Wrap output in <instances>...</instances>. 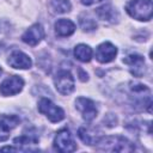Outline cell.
<instances>
[{
	"label": "cell",
	"mask_w": 153,
	"mask_h": 153,
	"mask_svg": "<svg viewBox=\"0 0 153 153\" xmlns=\"http://www.w3.org/2000/svg\"><path fill=\"white\" fill-rule=\"evenodd\" d=\"M38 111L43 114L50 122H60L65 118V111L54 104L50 99L48 98H41L38 102Z\"/></svg>",
	"instance_id": "3957f363"
},
{
	"label": "cell",
	"mask_w": 153,
	"mask_h": 153,
	"mask_svg": "<svg viewBox=\"0 0 153 153\" xmlns=\"http://www.w3.org/2000/svg\"><path fill=\"white\" fill-rule=\"evenodd\" d=\"M13 143L16 146H22V147L26 146V147H29L31 145L38 143V137L35 134H23V135L16 137L13 140Z\"/></svg>",
	"instance_id": "2e32d148"
},
{
	"label": "cell",
	"mask_w": 153,
	"mask_h": 153,
	"mask_svg": "<svg viewBox=\"0 0 153 153\" xmlns=\"http://www.w3.org/2000/svg\"><path fill=\"white\" fill-rule=\"evenodd\" d=\"M24 80L18 75H12L0 84V93L2 96H14L23 90Z\"/></svg>",
	"instance_id": "52a82bcc"
},
{
	"label": "cell",
	"mask_w": 153,
	"mask_h": 153,
	"mask_svg": "<svg viewBox=\"0 0 153 153\" xmlns=\"http://www.w3.org/2000/svg\"><path fill=\"white\" fill-rule=\"evenodd\" d=\"M74 56L81 62H90L92 59V49L86 44H78L74 48Z\"/></svg>",
	"instance_id": "9a60e30c"
},
{
	"label": "cell",
	"mask_w": 153,
	"mask_h": 153,
	"mask_svg": "<svg viewBox=\"0 0 153 153\" xmlns=\"http://www.w3.org/2000/svg\"><path fill=\"white\" fill-rule=\"evenodd\" d=\"M96 14L97 17L103 20V22H109V23H115L118 19V13L117 11L109 4L103 5L100 7H98L96 10Z\"/></svg>",
	"instance_id": "5bb4252c"
},
{
	"label": "cell",
	"mask_w": 153,
	"mask_h": 153,
	"mask_svg": "<svg viewBox=\"0 0 153 153\" xmlns=\"http://www.w3.org/2000/svg\"><path fill=\"white\" fill-rule=\"evenodd\" d=\"M54 27H55V33L59 37H68V36L73 35L75 31V24L72 20L65 19V18L59 19L55 23Z\"/></svg>",
	"instance_id": "4fadbf2b"
},
{
	"label": "cell",
	"mask_w": 153,
	"mask_h": 153,
	"mask_svg": "<svg viewBox=\"0 0 153 153\" xmlns=\"http://www.w3.org/2000/svg\"><path fill=\"white\" fill-rule=\"evenodd\" d=\"M78 135H79V137L86 143V145H96L97 142H98V140H99V136H97V135H94L92 131H90L87 128H79V130H78Z\"/></svg>",
	"instance_id": "e0dca14e"
},
{
	"label": "cell",
	"mask_w": 153,
	"mask_h": 153,
	"mask_svg": "<svg viewBox=\"0 0 153 153\" xmlns=\"http://www.w3.org/2000/svg\"><path fill=\"white\" fill-rule=\"evenodd\" d=\"M54 148L62 153H69L76 149V143L74 142L68 129H61L57 131L54 139Z\"/></svg>",
	"instance_id": "5b68a950"
},
{
	"label": "cell",
	"mask_w": 153,
	"mask_h": 153,
	"mask_svg": "<svg viewBox=\"0 0 153 153\" xmlns=\"http://www.w3.org/2000/svg\"><path fill=\"white\" fill-rule=\"evenodd\" d=\"M7 62L11 67H13L16 69H27L32 65V61L29 57V55H26L25 53L19 51V50H14L10 55Z\"/></svg>",
	"instance_id": "7c38bea8"
},
{
	"label": "cell",
	"mask_w": 153,
	"mask_h": 153,
	"mask_svg": "<svg viewBox=\"0 0 153 153\" xmlns=\"http://www.w3.org/2000/svg\"><path fill=\"white\" fill-rule=\"evenodd\" d=\"M99 151H109V152H131L135 149L134 145L126 137L115 135V136H104L98 140Z\"/></svg>",
	"instance_id": "6da1fadb"
},
{
	"label": "cell",
	"mask_w": 153,
	"mask_h": 153,
	"mask_svg": "<svg viewBox=\"0 0 153 153\" xmlns=\"http://www.w3.org/2000/svg\"><path fill=\"white\" fill-rule=\"evenodd\" d=\"M20 120L16 115H1L0 116V142L6 141L10 137V131L19 124Z\"/></svg>",
	"instance_id": "9c48e42d"
},
{
	"label": "cell",
	"mask_w": 153,
	"mask_h": 153,
	"mask_svg": "<svg viewBox=\"0 0 153 153\" xmlns=\"http://www.w3.org/2000/svg\"><path fill=\"white\" fill-rule=\"evenodd\" d=\"M126 10L131 18L148 22L153 14V4L152 0H130L127 4Z\"/></svg>",
	"instance_id": "7a4b0ae2"
},
{
	"label": "cell",
	"mask_w": 153,
	"mask_h": 153,
	"mask_svg": "<svg viewBox=\"0 0 153 153\" xmlns=\"http://www.w3.org/2000/svg\"><path fill=\"white\" fill-rule=\"evenodd\" d=\"M75 108L78 109V111L81 114L82 118L86 122H91L96 118L97 116V108L93 100L85 98V97H79L75 100Z\"/></svg>",
	"instance_id": "8992f818"
},
{
	"label": "cell",
	"mask_w": 153,
	"mask_h": 153,
	"mask_svg": "<svg viewBox=\"0 0 153 153\" xmlns=\"http://www.w3.org/2000/svg\"><path fill=\"white\" fill-rule=\"evenodd\" d=\"M1 73H2V69H1V67H0V75H1Z\"/></svg>",
	"instance_id": "44dd1931"
},
{
	"label": "cell",
	"mask_w": 153,
	"mask_h": 153,
	"mask_svg": "<svg viewBox=\"0 0 153 153\" xmlns=\"http://www.w3.org/2000/svg\"><path fill=\"white\" fill-rule=\"evenodd\" d=\"M98 1H102V0H81V2L86 6H90V5H92L94 2H98Z\"/></svg>",
	"instance_id": "ffe728a7"
},
{
	"label": "cell",
	"mask_w": 153,
	"mask_h": 153,
	"mask_svg": "<svg viewBox=\"0 0 153 153\" xmlns=\"http://www.w3.org/2000/svg\"><path fill=\"white\" fill-rule=\"evenodd\" d=\"M117 55V48L110 42H103L96 49V59L100 63L111 62Z\"/></svg>",
	"instance_id": "ba28073f"
},
{
	"label": "cell",
	"mask_w": 153,
	"mask_h": 153,
	"mask_svg": "<svg viewBox=\"0 0 153 153\" xmlns=\"http://www.w3.org/2000/svg\"><path fill=\"white\" fill-rule=\"evenodd\" d=\"M50 6L56 13H67L72 8L69 0H51Z\"/></svg>",
	"instance_id": "ac0fdd59"
},
{
	"label": "cell",
	"mask_w": 153,
	"mask_h": 153,
	"mask_svg": "<svg viewBox=\"0 0 153 153\" xmlns=\"http://www.w3.org/2000/svg\"><path fill=\"white\" fill-rule=\"evenodd\" d=\"M79 23H80V26L84 31H93L96 27H97V23L94 22V19L90 18V17H86V16H80L79 18Z\"/></svg>",
	"instance_id": "d6986e66"
},
{
	"label": "cell",
	"mask_w": 153,
	"mask_h": 153,
	"mask_svg": "<svg viewBox=\"0 0 153 153\" xmlns=\"http://www.w3.org/2000/svg\"><path fill=\"white\" fill-rule=\"evenodd\" d=\"M123 62L129 67V71L134 76L140 78V76L143 75L146 67H145V60L141 55L130 54V55H128L127 57L123 59Z\"/></svg>",
	"instance_id": "30bf717a"
},
{
	"label": "cell",
	"mask_w": 153,
	"mask_h": 153,
	"mask_svg": "<svg viewBox=\"0 0 153 153\" xmlns=\"http://www.w3.org/2000/svg\"><path fill=\"white\" fill-rule=\"evenodd\" d=\"M54 84L56 90L61 93V94H71L74 91V78L73 75L68 72V71H59L56 73V75L54 76Z\"/></svg>",
	"instance_id": "277c9868"
},
{
	"label": "cell",
	"mask_w": 153,
	"mask_h": 153,
	"mask_svg": "<svg viewBox=\"0 0 153 153\" xmlns=\"http://www.w3.org/2000/svg\"><path fill=\"white\" fill-rule=\"evenodd\" d=\"M44 37V29L41 24H33L31 25L22 36V39L24 43L35 47L36 44H38Z\"/></svg>",
	"instance_id": "8fae6325"
}]
</instances>
